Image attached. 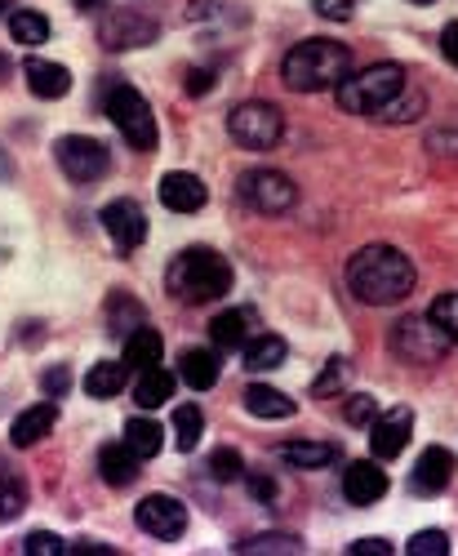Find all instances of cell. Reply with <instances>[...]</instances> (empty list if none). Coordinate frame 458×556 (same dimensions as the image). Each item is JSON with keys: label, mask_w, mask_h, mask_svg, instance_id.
Segmentation results:
<instances>
[{"label": "cell", "mask_w": 458, "mask_h": 556, "mask_svg": "<svg viewBox=\"0 0 458 556\" xmlns=\"http://www.w3.org/2000/svg\"><path fill=\"white\" fill-rule=\"evenodd\" d=\"M245 409L254 419H294L298 401H290L281 388H267V383H250L245 388Z\"/></svg>", "instance_id": "603a6c76"}, {"label": "cell", "mask_w": 458, "mask_h": 556, "mask_svg": "<svg viewBox=\"0 0 458 556\" xmlns=\"http://www.w3.org/2000/svg\"><path fill=\"white\" fill-rule=\"evenodd\" d=\"M107 121L125 134V143L133 148V152H152L156 148V116H152V103L139 94L133 85H112L107 89Z\"/></svg>", "instance_id": "5b68a950"}, {"label": "cell", "mask_w": 458, "mask_h": 556, "mask_svg": "<svg viewBox=\"0 0 458 556\" xmlns=\"http://www.w3.org/2000/svg\"><path fill=\"white\" fill-rule=\"evenodd\" d=\"M241 352H245V369L263 375V369H281L290 348H285V339H281V334H254Z\"/></svg>", "instance_id": "d4e9b609"}, {"label": "cell", "mask_w": 458, "mask_h": 556, "mask_svg": "<svg viewBox=\"0 0 458 556\" xmlns=\"http://www.w3.org/2000/svg\"><path fill=\"white\" fill-rule=\"evenodd\" d=\"M383 494H387V472L379 468L374 458H360V463H352V468L343 472V498L352 507H370Z\"/></svg>", "instance_id": "9a60e30c"}, {"label": "cell", "mask_w": 458, "mask_h": 556, "mask_svg": "<svg viewBox=\"0 0 458 556\" xmlns=\"http://www.w3.org/2000/svg\"><path fill=\"white\" fill-rule=\"evenodd\" d=\"M415 281H419L415 263H409V254H400L396 245H365L347 263L352 294L360 303H370V307H392V303L409 299Z\"/></svg>", "instance_id": "6da1fadb"}, {"label": "cell", "mask_w": 458, "mask_h": 556, "mask_svg": "<svg viewBox=\"0 0 458 556\" xmlns=\"http://www.w3.org/2000/svg\"><path fill=\"white\" fill-rule=\"evenodd\" d=\"M178 379L196 392H209L218 383V356L209 348H188L178 356Z\"/></svg>", "instance_id": "7402d4cb"}, {"label": "cell", "mask_w": 458, "mask_h": 556, "mask_svg": "<svg viewBox=\"0 0 458 556\" xmlns=\"http://www.w3.org/2000/svg\"><path fill=\"white\" fill-rule=\"evenodd\" d=\"M99 5V0H76V10H94Z\"/></svg>", "instance_id": "7dc6e473"}, {"label": "cell", "mask_w": 458, "mask_h": 556, "mask_svg": "<svg viewBox=\"0 0 458 556\" xmlns=\"http://www.w3.org/2000/svg\"><path fill=\"white\" fill-rule=\"evenodd\" d=\"M133 521H139L143 534L174 543V539L188 534V507H182L174 494H148L139 507H133Z\"/></svg>", "instance_id": "30bf717a"}, {"label": "cell", "mask_w": 458, "mask_h": 556, "mask_svg": "<svg viewBox=\"0 0 458 556\" xmlns=\"http://www.w3.org/2000/svg\"><path fill=\"white\" fill-rule=\"evenodd\" d=\"M449 552V534L445 530H419L409 539V556H445Z\"/></svg>", "instance_id": "8d00e7d4"}, {"label": "cell", "mask_w": 458, "mask_h": 556, "mask_svg": "<svg viewBox=\"0 0 458 556\" xmlns=\"http://www.w3.org/2000/svg\"><path fill=\"white\" fill-rule=\"evenodd\" d=\"M237 552H241V556H254V552H290V556H298V552H303V543H298L294 534H258V539L241 543Z\"/></svg>", "instance_id": "e575fe53"}, {"label": "cell", "mask_w": 458, "mask_h": 556, "mask_svg": "<svg viewBox=\"0 0 458 556\" xmlns=\"http://www.w3.org/2000/svg\"><path fill=\"white\" fill-rule=\"evenodd\" d=\"M23 76H27V89L36 99H63L72 89V72L63 63H44V59H27L23 63Z\"/></svg>", "instance_id": "ffe728a7"}, {"label": "cell", "mask_w": 458, "mask_h": 556, "mask_svg": "<svg viewBox=\"0 0 458 556\" xmlns=\"http://www.w3.org/2000/svg\"><path fill=\"white\" fill-rule=\"evenodd\" d=\"M428 143H432V148H436V152H441V148H445V152H449V156H458V129H436V134H432V138H428Z\"/></svg>", "instance_id": "f6af8a7d"}, {"label": "cell", "mask_w": 458, "mask_h": 556, "mask_svg": "<svg viewBox=\"0 0 458 556\" xmlns=\"http://www.w3.org/2000/svg\"><path fill=\"white\" fill-rule=\"evenodd\" d=\"M250 494H254L258 503H271V498H277V481L263 477V472H254V477H250Z\"/></svg>", "instance_id": "b9f144b4"}, {"label": "cell", "mask_w": 458, "mask_h": 556, "mask_svg": "<svg viewBox=\"0 0 458 556\" xmlns=\"http://www.w3.org/2000/svg\"><path fill=\"white\" fill-rule=\"evenodd\" d=\"M415 5H432V0H415Z\"/></svg>", "instance_id": "c3c4849f"}, {"label": "cell", "mask_w": 458, "mask_h": 556, "mask_svg": "<svg viewBox=\"0 0 458 556\" xmlns=\"http://www.w3.org/2000/svg\"><path fill=\"white\" fill-rule=\"evenodd\" d=\"M454 468H458V458H454V450H445V445H428L423 454H419V463H415V472H409V485H415V494H445V485L454 481Z\"/></svg>", "instance_id": "4fadbf2b"}, {"label": "cell", "mask_w": 458, "mask_h": 556, "mask_svg": "<svg viewBox=\"0 0 458 556\" xmlns=\"http://www.w3.org/2000/svg\"><path fill=\"white\" fill-rule=\"evenodd\" d=\"M441 54H445V63L458 67V23H445V31H441Z\"/></svg>", "instance_id": "ee69618b"}, {"label": "cell", "mask_w": 458, "mask_h": 556, "mask_svg": "<svg viewBox=\"0 0 458 556\" xmlns=\"http://www.w3.org/2000/svg\"><path fill=\"white\" fill-rule=\"evenodd\" d=\"M10 36L23 45V50H31V45H44V40H50V18H44L40 10H18L10 18Z\"/></svg>", "instance_id": "f546056e"}, {"label": "cell", "mask_w": 458, "mask_h": 556, "mask_svg": "<svg viewBox=\"0 0 458 556\" xmlns=\"http://www.w3.org/2000/svg\"><path fill=\"white\" fill-rule=\"evenodd\" d=\"M343 419H347L352 428H370V424L379 419V401H374V396H347Z\"/></svg>", "instance_id": "d590c367"}, {"label": "cell", "mask_w": 458, "mask_h": 556, "mask_svg": "<svg viewBox=\"0 0 458 556\" xmlns=\"http://www.w3.org/2000/svg\"><path fill=\"white\" fill-rule=\"evenodd\" d=\"M125 445L148 463V458H156V454H161L165 432H161V424H152V419H129V424H125Z\"/></svg>", "instance_id": "83f0119b"}, {"label": "cell", "mask_w": 458, "mask_h": 556, "mask_svg": "<svg viewBox=\"0 0 458 556\" xmlns=\"http://www.w3.org/2000/svg\"><path fill=\"white\" fill-rule=\"evenodd\" d=\"M54 156L63 165V174L72 182H99L107 174V148L99 138H85V134H67L54 143Z\"/></svg>", "instance_id": "9c48e42d"}, {"label": "cell", "mask_w": 458, "mask_h": 556, "mask_svg": "<svg viewBox=\"0 0 458 556\" xmlns=\"http://www.w3.org/2000/svg\"><path fill=\"white\" fill-rule=\"evenodd\" d=\"M99 223H103V231L112 237L116 250H139L148 241V214H143L139 201H129V197L107 201L103 214H99Z\"/></svg>", "instance_id": "8fae6325"}, {"label": "cell", "mask_w": 458, "mask_h": 556, "mask_svg": "<svg viewBox=\"0 0 458 556\" xmlns=\"http://www.w3.org/2000/svg\"><path fill=\"white\" fill-rule=\"evenodd\" d=\"M343 379H347V361H339V356H334V361L326 365V375H320V379L311 383V392H316V396H326V392L343 388Z\"/></svg>", "instance_id": "f35d334b"}, {"label": "cell", "mask_w": 458, "mask_h": 556, "mask_svg": "<svg viewBox=\"0 0 458 556\" xmlns=\"http://www.w3.org/2000/svg\"><path fill=\"white\" fill-rule=\"evenodd\" d=\"M423 112V94H409V85L400 89V94L379 112V121H387V125H396V121H415Z\"/></svg>", "instance_id": "836d02e7"}, {"label": "cell", "mask_w": 458, "mask_h": 556, "mask_svg": "<svg viewBox=\"0 0 458 556\" xmlns=\"http://www.w3.org/2000/svg\"><path fill=\"white\" fill-rule=\"evenodd\" d=\"M0 72H5V59H0Z\"/></svg>", "instance_id": "f907efd6"}, {"label": "cell", "mask_w": 458, "mask_h": 556, "mask_svg": "<svg viewBox=\"0 0 458 556\" xmlns=\"http://www.w3.org/2000/svg\"><path fill=\"white\" fill-rule=\"evenodd\" d=\"M67 383H72V375H67V365H54V369H44V379H40V388H44V396H63L67 392Z\"/></svg>", "instance_id": "ab89813d"}, {"label": "cell", "mask_w": 458, "mask_h": 556, "mask_svg": "<svg viewBox=\"0 0 458 556\" xmlns=\"http://www.w3.org/2000/svg\"><path fill=\"white\" fill-rule=\"evenodd\" d=\"M165 286L178 303H214L222 294H232V263L209 245L182 250L165 271Z\"/></svg>", "instance_id": "3957f363"}, {"label": "cell", "mask_w": 458, "mask_h": 556, "mask_svg": "<svg viewBox=\"0 0 458 556\" xmlns=\"http://www.w3.org/2000/svg\"><path fill=\"white\" fill-rule=\"evenodd\" d=\"M214 89V72H192L188 76V94H209Z\"/></svg>", "instance_id": "bcb514c9"}, {"label": "cell", "mask_w": 458, "mask_h": 556, "mask_svg": "<svg viewBox=\"0 0 458 556\" xmlns=\"http://www.w3.org/2000/svg\"><path fill=\"white\" fill-rule=\"evenodd\" d=\"M125 375H129V365H125V361H99V365H89L85 392H89V396H99V401H107V396L125 392Z\"/></svg>", "instance_id": "4316f807"}, {"label": "cell", "mask_w": 458, "mask_h": 556, "mask_svg": "<svg viewBox=\"0 0 458 556\" xmlns=\"http://www.w3.org/2000/svg\"><path fill=\"white\" fill-rule=\"evenodd\" d=\"M281 463H290V468H298V472H316V468L339 463V445H330V441H285Z\"/></svg>", "instance_id": "44dd1931"}, {"label": "cell", "mask_w": 458, "mask_h": 556, "mask_svg": "<svg viewBox=\"0 0 458 556\" xmlns=\"http://www.w3.org/2000/svg\"><path fill=\"white\" fill-rule=\"evenodd\" d=\"M5 5H10V0H0V10H5Z\"/></svg>", "instance_id": "681fc988"}, {"label": "cell", "mask_w": 458, "mask_h": 556, "mask_svg": "<svg viewBox=\"0 0 458 556\" xmlns=\"http://www.w3.org/2000/svg\"><path fill=\"white\" fill-rule=\"evenodd\" d=\"M254 312L250 307H232V312H218L214 320H209V339H214V348H222V352H241L254 334Z\"/></svg>", "instance_id": "d6986e66"}, {"label": "cell", "mask_w": 458, "mask_h": 556, "mask_svg": "<svg viewBox=\"0 0 458 556\" xmlns=\"http://www.w3.org/2000/svg\"><path fill=\"white\" fill-rule=\"evenodd\" d=\"M23 507H27V481L14 472H0V526L14 521Z\"/></svg>", "instance_id": "4dcf8cb0"}, {"label": "cell", "mask_w": 458, "mask_h": 556, "mask_svg": "<svg viewBox=\"0 0 458 556\" xmlns=\"http://www.w3.org/2000/svg\"><path fill=\"white\" fill-rule=\"evenodd\" d=\"M209 472H214V481H241L245 477V458L232 445H222V450L209 454Z\"/></svg>", "instance_id": "d6a6232c"}, {"label": "cell", "mask_w": 458, "mask_h": 556, "mask_svg": "<svg viewBox=\"0 0 458 556\" xmlns=\"http://www.w3.org/2000/svg\"><path fill=\"white\" fill-rule=\"evenodd\" d=\"M156 36H161V27L133 10H107L99 23V40L107 50H143V45H152Z\"/></svg>", "instance_id": "7c38bea8"}, {"label": "cell", "mask_w": 458, "mask_h": 556, "mask_svg": "<svg viewBox=\"0 0 458 556\" xmlns=\"http://www.w3.org/2000/svg\"><path fill=\"white\" fill-rule=\"evenodd\" d=\"M428 316H432V326H436V330L458 348V294H441V299L432 303V312H428Z\"/></svg>", "instance_id": "1f68e13d"}, {"label": "cell", "mask_w": 458, "mask_h": 556, "mask_svg": "<svg viewBox=\"0 0 458 556\" xmlns=\"http://www.w3.org/2000/svg\"><path fill=\"white\" fill-rule=\"evenodd\" d=\"M405 89V67L400 63H374V67H365V72H347L339 85H334V94H339V108L352 112V116H374L400 94Z\"/></svg>", "instance_id": "277c9868"}, {"label": "cell", "mask_w": 458, "mask_h": 556, "mask_svg": "<svg viewBox=\"0 0 458 556\" xmlns=\"http://www.w3.org/2000/svg\"><path fill=\"white\" fill-rule=\"evenodd\" d=\"M316 10H320V18H330V23H347L352 18V0H316Z\"/></svg>", "instance_id": "60d3db41"}, {"label": "cell", "mask_w": 458, "mask_h": 556, "mask_svg": "<svg viewBox=\"0 0 458 556\" xmlns=\"http://www.w3.org/2000/svg\"><path fill=\"white\" fill-rule=\"evenodd\" d=\"M201 432H205L201 405H178V409H174V445H178L182 454H192V450L201 445Z\"/></svg>", "instance_id": "f1b7e54d"}, {"label": "cell", "mask_w": 458, "mask_h": 556, "mask_svg": "<svg viewBox=\"0 0 458 556\" xmlns=\"http://www.w3.org/2000/svg\"><path fill=\"white\" fill-rule=\"evenodd\" d=\"M23 552H27V556H63L67 543H63L59 534H50V530H36V534H27Z\"/></svg>", "instance_id": "74e56055"}, {"label": "cell", "mask_w": 458, "mask_h": 556, "mask_svg": "<svg viewBox=\"0 0 458 556\" xmlns=\"http://www.w3.org/2000/svg\"><path fill=\"white\" fill-rule=\"evenodd\" d=\"M174 388L178 379L169 375L165 365H152V369H139V383H133V401L143 409H161L165 401H174Z\"/></svg>", "instance_id": "cb8c5ba5"}, {"label": "cell", "mask_w": 458, "mask_h": 556, "mask_svg": "<svg viewBox=\"0 0 458 556\" xmlns=\"http://www.w3.org/2000/svg\"><path fill=\"white\" fill-rule=\"evenodd\" d=\"M449 348V339L432 326V316H405L400 326L392 330V352L405 356V361H415V365H432L441 361Z\"/></svg>", "instance_id": "ba28073f"}, {"label": "cell", "mask_w": 458, "mask_h": 556, "mask_svg": "<svg viewBox=\"0 0 458 556\" xmlns=\"http://www.w3.org/2000/svg\"><path fill=\"white\" fill-rule=\"evenodd\" d=\"M409 432H415V414H409L405 405L379 414V419L370 424V454L374 458H396L409 445Z\"/></svg>", "instance_id": "5bb4252c"}, {"label": "cell", "mask_w": 458, "mask_h": 556, "mask_svg": "<svg viewBox=\"0 0 458 556\" xmlns=\"http://www.w3.org/2000/svg\"><path fill=\"white\" fill-rule=\"evenodd\" d=\"M352 556H392V543L387 539H360V543H352Z\"/></svg>", "instance_id": "7bdbcfd3"}, {"label": "cell", "mask_w": 458, "mask_h": 556, "mask_svg": "<svg viewBox=\"0 0 458 556\" xmlns=\"http://www.w3.org/2000/svg\"><path fill=\"white\" fill-rule=\"evenodd\" d=\"M227 129H232V138L241 148L267 152V148L281 143L285 116H281V108H271V103H241L232 116H227Z\"/></svg>", "instance_id": "52a82bcc"}, {"label": "cell", "mask_w": 458, "mask_h": 556, "mask_svg": "<svg viewBox=\"0 0 458 556\" xmlns=\"http://www.w3.org/2000/svg\"><path fill=\"white\" fill-rule=\"evenodd\" d=\"M352 72V50L330 36H311V40H298L294 50L285 54L281 63V76L290 89L298 94H320V89H334L343 76Z\"/></svg>", "instance_id": "7a4b0ae2"}, {"label": "cell", "mask_w": 458, "mask_h": 556, "mask_svg": "<svg viewBox=\"0 0 458 556\" xmlns=\"http://www.w3.org/2000/svg\"><path fill=\"white\" fill-rule=\"evenodd\" d=\"M54 424H59V405H54V396L50 401H36L31 409H23L18 419L10 424V441L18 445V450H31L36 441H44L54 432Z\"/></svg>", "instance_id": "e0dca14e"}, {"label": "cell", "mask_w": 458, "mask_h": 556, "mask_svg": "<svg viewBox=\"0 0 458 556\" xmlns=\"http://www.w3.org/2000/svg\"><path fill=\"white\" fill-rule=\"evenodd\" d=\"M205 201H209V188H205L196 174L174 169V174L161 178V205H165V210H174V214H196V210H205Z\"/></svg>", "instance_id": "2e32d148"}, {"label": "cell", "mask_w": 458, "mask_h": 556, "mask_svg": "<svg viewBox=\"0 0 458 556\" xmlns=\"http://www.w3.org/2000/svg\"><path fill=\"white\" fill-rule=\"evenodd\" d=\"M161 352H165V343H161V334L148 330V326H139V330L125 334V365H129V369H152V365H161Z\"/></svg>", "instance_id": "484cf974"}, {"label": "cell", "mask_w": 458, "mask_h": 556, "mask_svg": "<svg viewBox=\"0 0 458 556\" xmlns=\"http://www.w3.org/2000/svg\"><path fill=\"white\" fill-rule=\"evenodd\" d=\"M237 192H241V201L254 210V214H285V210H294V201H298V188H294V178L290 174H281V169H245L241 174V182H237Z\"/></svg>", "instance_id": "8992f818"}, {"label": "cell", "mask_w": 458, "mask_h": 556, "mask_svg": "<svg viewBox=\"0 0 458 556\" xmlns=\"http://www.w3.org/2000/svg\"><path fill=\"white\" fill-rule=\"evenodd\" d=\"M139 454H133L125 441H112L99 450V477L112 485V490H129L133 481H139Z\"/></svg>", "instance_id": "ac0fdd59"}]
</instances>
